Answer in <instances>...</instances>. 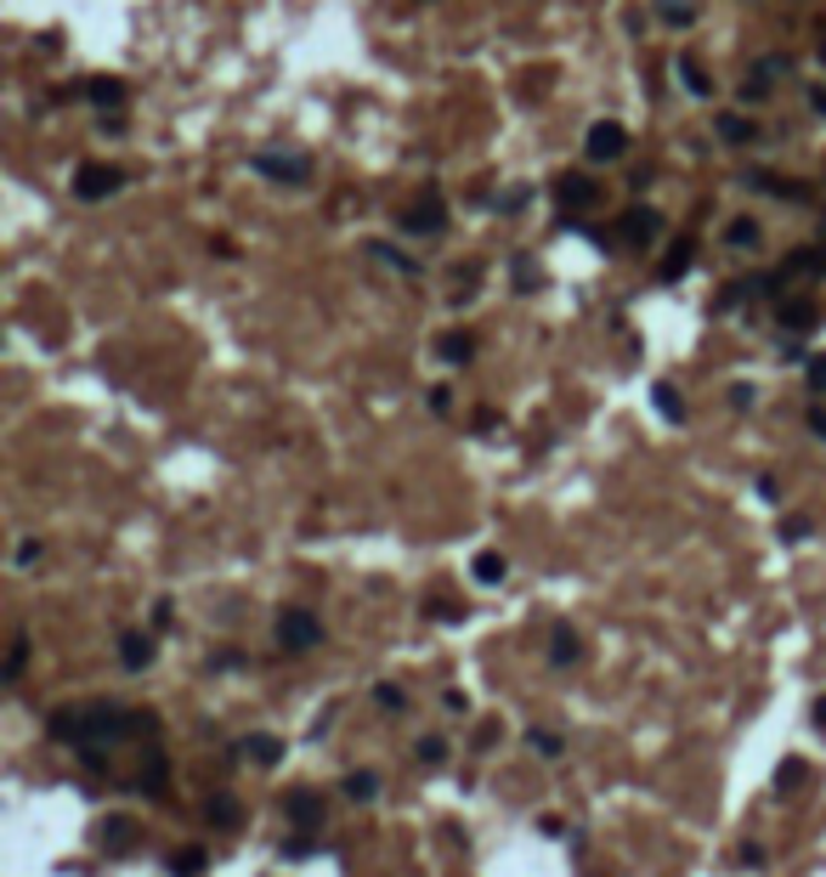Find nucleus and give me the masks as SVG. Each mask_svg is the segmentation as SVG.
I'll return each instance as SVG.
<instances>
[{
  "instance_id": "obj_18",
  "label": "nucleus",
  "mask_w": 826,
  "mask_h": 877,
  "mask_svg": "<svg viewBox=\"0 0 826 877\" xmlns=\"http://www.w3.org/2000/svg\"><path fill=\"white\" fill-rule=\"evenodd\" d=\"M651 403H657V414H662V419H686V403L673 397V385H657Z\"/></svg>"
},
{
  "instance_id": "obj_24",
  "label": "nucleus",
  "mask_w": 826,
  "mask_h": 877,
  "mask_svg": "<svg viewBox=\"0 0 826 877\" xmlns=\"http://www.w3.org/2000/svg\"><path fill=\"white\" fill-rule=\"evenodd\" d=\"M719 136H724V142H747V136H753V125H747L742 114H719Z\"/></svg>"
},
{
  "instance_id": "obj_4",
  "label": "nucleus",
  "mask_w": 826,
  "mask_h": 877,
  "mask_svg": "<svg viewBox=\"0 0 826 877\" xmlns=\"http://www.w3.org/2000/svg\"><path fill=\"white\" fill-rule=\"evenodd\" d=\"M595 199H600V187L583 176V170H566V176L555 181V205H561V210H589Z\"/></svg>"
},
{
  "instance_id": "obj_22",
  "label": "nucleus",
  "mask_w": 826,
  "mask_h": 877,
  "mask_svg": "<svg viewBox=\"0 0 826 877\" xmlns=\"http://www.w3.org/2000/svg\"><path fill=\"white\" fill-rule=\"evenodd\" d=\"M679 80H686V91H691V96H708V91H713V80H708V74H702V69H697L691 58L679 63Z\"/></svg>"
},
{
  "instance_id": "obj_29",
  "label": "nucleus",
  "mask_w": 826,
  "mask_h": 877,
  "mask_svg": "<svg viewBox=\"0 0 826 877\" xmlns=\"http://www.w3.org/2000/svg\"><path fill=\"white\" fill-rule=\"evenodd\" d=\"M526 742H532V748H539V753H561V737H550V730H532V737H526Z\"/></svg>"
},
{
  "instance_id": "obj_1",
  "label": "nucleus",
  "mask_w": 826,
  "mask_h": 877,
  "mask_svg": "<svg viewBox=\"0 0 826 877\" xmlns=\"http://www.w3.org/2000/svg\"><path fill=\"white\" fill-rule=\"evenodd\" d=\"M317 640H323V623L306 606H283L278 612V646L283 651H312Z\"/></svg>"
},
{
  "instance_id": "obj_21",
  "label": "nucleus",
  "mask_w": 826,
  "mask_h": 877,
  "mask_svg": "<svg viewBox=\"0 0 826 877\" xmlns=\"http://www.w3.org/2000/svg\"><path fill=\"white\" fill-rule=\"evenodd\" d=\"M782 323H787V328H809V323H815V306H809V301H782Z\"/></svg>"
},
{
  "instance_id": "obj_10",
  "label": "nucleus",
  "mask_w": 826,
  "mask_h": 877,
  "mask_svg": "<svg viewBox=\"0 0 826 877\" xmlns=\"http://www.w3.org/2000/svg\"><path fill=\"white\" fill-rule=\"evenodd\" d=\"M142 793H148V798H165V753H148V759H142Z\"/></svg>"
},
{
  "instance_id": "obj_17",
  "label": "nucleus",
  "mask_w": 826,
  "mask_h": 877,
  "mask_svg": "<svg viewBox=\"0 0 826 877\" xmlns=\"http://www.w3.org/2000/svg\"><path fill=\"white\" fill-rule=\"evenodd\" d=\"M29 662V635H12V651H7V668H0V679H18Z\"/></svg>"
},
{
  "instance_id": "obj_2",
  "label": "nucleus",
  "mask_w": 826,
  "mask_h": 877,
  "mask_svg": "<svg viewBox=\"0 0 826 877\" xmlns=\"http://www.w3.org/2000/svg\"><path fill=\"white\" fill-rule=\"evenodd\" d=\"M583 154H589L595 165L623 159V154H628V130H623L617 119H595V125H589V136H583Z\"/></svg>"
},
{
  "instance_id": "obj_6",
  "label": "nucleus",
  "mask_w": 826,
  "mask_h": 877,
  "mask_svg": "<svg viewBox=\"0 0 826 877\" xmlns=\"http://www.w3.org/2000/svg\"><path fill=\"white\" fill-rule=\"evenodd\" d=\"M448 227V210H442V199H419L414 210H402V232H414V238H425V232H442Z\"/></svg>"
},
{
  "instance_id": "obj_26",
  "label": "nucleus",
  "mask_w": 826,
  "mask_h": 877,
  "mask_svg": "<svg viewBox=\"0 0 826 877\" xmlns=\"http://www.w3.org/2000/svg\"><path fill=\"white\" fill-rule=\"evenodd\" d=\"M662 23H673V29H691V23H697V12L686 7V0H662Z\"/></svg>"
},
{
  "instance_id": "obj_15",
  "label": "nucleus",
  "mask_w": 826,
  "mask_h": 877,
  "mask_svg": "<svg viewBox=\"0 0 826 877\" xmlns=\"http://www.w3.org/2000/svg\"><path fill=\"white\" fill-rule=\"evenodd\" d=\"M686 272H691V243H673V250H668V261H662V283L686 278Z\"/></svg>"
},
{
  "instance_id": "obj_11",
  "label": "nucleus",
  "mask_w": 826,
  "mask_h": 877,
  "mask_svg": "<svg viewBox=\"0 0 826 877\" xmlns=\"http://www.w3.org/2000/svg\"><path fill=\"white\" fill-rule=\"evenodd\" d=\"M170 871H176V877H205V871H210V855H205V849H176V855H170Z\"/></svg>"
},
{
  "instance_id": "obj_5",
  "label": "nucleus",
  "mask_w": 826,
  "mask_h": 877,
  "mask_svg": "<svg viewBox=\"0 0 826 877\" xmlns=\"http://www.w3.org/2000/svg\"><path fill=\"white\" fill-rule=\"evenodd\" d=\"M283 815L295 821L301 833H317V826H323V798H317L312 787H295V793L283 798Z\"/></svg>"
},
{
  "instance_id": "obj_32",
  "label": "nucleus",
  "mask_w": 826,
  "mask_h": 877,
  "mask_svg": "<svg viewBox=\"0 0 826 877\" xmlns=\"http://www.w3.org/2000/svg\"><path fill=\"white\" fill-rule=\"evenodd\" d=\"M809 114H815V119H826V85H820V91L809 85Z\"/></svg>"
},
{
  "instance_id": "obj_7",
  "label": "nucleus",
  "mask_w": 826,
  "mask_h": 877,
  "mask_svg": "<svg viewBox=\"0 0 826 877\" xmlns=\"http://www.w3.org/2000/svg\"><path fill=\"white\" fill-rule=\"evenodd\" d=\"M662 232V216L651 210V205H640V210H628L623 216V238H635V243H651Z\"/></svg>"
},
{
  "instance_id": "obj_12",
  "label": "nucleus",
  "mask_w": 826,
  "mask_h": 877,
  "mask_svg": "<svg viewBox=\"0 0 826 877\" xmlns=\"http://www.w3.org/2000/svg\"><path fill=\"white\" fill-rule=\"evenodd\" d=\"M205 821H210V826H238V798H232V793H216V798L205 804Z\"/></svg>"
},
{
  "instance_id": "obj_16",
  "label": "nucleus",
  "mask_w": 826,
  "mask_h": 877,
  "mask_svg": "<svg viewBox=\"0 0 826 877\" xmlns=\"http://www.w3.org/2000/svg\"><path fill=\"white\" fill-rule=\"evenodd\" d=\"M255 165H261L266 176H278V181H301V176H306L301 159H255Z\"/></svg>"
},
{
  "instance_id": "obj_25",
  "label": "nucleus",
  "mask_w": 826,
  "mask_h": 877,
  "mask_svg": "<svg viewBox=\"0 0 826 877\" xmlns=\"http://www.w3.org/2000/svg\"><path fill=\"white\" fill-rule=\"evenodd\" d=\"M470 352H475L470 334H448V340H442V363H470Z\"/></svg>"
},
{
  "instance_id": "obj_27",
  "label": "nucleus",
  "mask_w": 826,
  "mask_h": 877,
  "mask_svg": "<svg viewBox=\"0 0 826 877\" xmlns=\"http://www.w3.org/2000/svg\"><path fill=\"white\" fill-rule=\"evenodd\" d=\"M798 782H804V759H787V764H782V775H775V787H782V793H793Z\"/></svg>"
},
{
  "instance_id": "obj_30",
  "label": "nucleus",
  "mask_w": 826,
  "mask_h": 877,
  "mask_svg": "<svg viewBox=\"0 0 826 877\" xmlns=\"http://www.w3.org/2000/svg\"><path fill=\"white\" fill-rule=\"evenodd\" d=\"M442 753H448V742H442V737H425V742H419V759H430V764L442 759Z\"/></svg>"
},
{
  "instance_id": "obj_34",
  "label": "nucleus",
  "mask_w": 826,
  "mask_h": 877,
  "mask_svg": "<svg viewBox=\"0 0 826 877\" xmlns=\"http://www.w3.org/2000/svg\"><path fill=\"white\" fill-rule=\"evenodd\" d=\"M815 719H820V724H826V697H820V702H815Z\"/></svg>"
},
{
  "instance_id": "obj_23",
  "label": "nucleus",
  "mask_w": 826,
  "mask_h": 877,
  "mask_svg": "<svg viewBox=\"0 0 826 877\" xmlns=\"http://www.w3.org/2000/svg\"><path fill=\"white\" fill-rule=\"evenodd\" d=\"M550 662H577V640H572V628H555V640H550Z\"/></svg>"
},
{
  "instance_id": "obj_20",
  "label": "nucleus",
  "mask_w": 826,
  "mask_h": 877,
  "mask_svg": "<svg viewBox=\"0 0 826 877\" xmlns=\"http://www.w3.org/2000/svg\"><path fill=\"white\" fill-rule=\"evenodd\" d=\"M504 555H475V583H504Z\"/></svg>"
},
{
  "instance_id": "obj_33",
  "label": "nucleus",
  "mask_w": 826,
  "mask_h": 877,
  "mask_svg": "<svg viewBox=\"0 0 826 877\" xmlns=\"http://www.w3.org/2000/svg\"><path fill=\"white\" fill-rule=\"evenodd\" d=\"M809 385H815V391H826V357L809 363Z\"/></svg>"
},
{
  "instance_id": "obj_35",
  "label": "nucleus",
  "mask_w": 826,
  "mask_h": 877,
  "mask_svg": "<svg viewBox=\"0 0 826 877\" xmlns=\"http://www.w3.org/2000/svg\"><path fill=\"white\" fill-rule=\"evenodd\" d=\"M820 58H826V52H820Z\"/></svg>"
},
{
  "instance_id": "obj_19",
  "label": "nucleus",
  "mask_w": 826,
  "mask_h": 877,
  "mask_svg": "<svg viewBox=\"0 0 826 877\" xmlns=\"http://www.w3.org/2000/svg\"><path fill=\"white\" fill-rule=\"evenodd\" d=\"M724 238H731L736 250H753V243H759V221H747V216H742V221H731V227H724Z\"/></svg>"
},
{
  "instance_id": "obj_9",
  "label": "nucleus",
  "mask_w": 826,
  "mask_h": 877,
  "mask_svg": "<svg viewBox=\"0 0 826 877\" xmlns=\"http://www.w3.org/2000/svg\"><path fill=\"white\" fill-rule=\"evenodd\" d=\"M238 753L255 759V764H278V759H283V742H278V737H244V742H238Z\"/></svg>"
},
{
  "instance_id": "obj_14",
  "label": "nucleus",
  "mask_w": 826,
  "mask_h": 877,
  "mask_svg": "<svg viewBox=\"0 0 826 877\" xmlns=\"http://www.w3.org/2000/svg\"><path fill=\"white\" fill-rule=\"evenodd\" d=\"M374 793H379V775H374V770H357V775H346V798L368 804Z\"/></svg>"
},
{
  "instance_id": "obj_28",
  "label": "nucleus",
  "mask_w": 826,
  "mask_h": 877,
  "mask_svg": "<svg viewBox=\"0 0 826 877\" xmlns=\"http://www.w3.org/2000/svg\"><path fill=\"white\" fill-rule=\"evenodd\" d=\"M125 838H130V826H125V821H108V826H103V844H108V849H119Z\"/></svg>"
},
{
  "instance_id": "obj_3",
  "label": "nucleus",
  "mask_w": 826,
  "mask_h": 877,
  "mask_svg": "<svg viewBox=\"0 0 826 877\" xmlns=\"http://www.w3.org/2000/svg\"><path fill=\"white\" fill-rule=\"evenodd\" d=\"M119 187H125V170H114V165H85V170L74 176V199L96 205V199H108V192H119Z\"/></svg>"
},
{
  "instance_id": "obj_31",
  "label": "nucleus",
  "mask_w": 826,
  "mask_h": 877,
  "mask_svg": "<svg viewBox=\"0 0 826 877\" xmlns=\"http://www.w3.org/2000/svg\"><path fill=\"white\" fill-rule=\"evenodd\" d=\"M782 539H787V544H798V539H809V521H787V526H782Z\"/></svg>"
},
{
  "instance_id": "obj_8",
  "label": "nucleus",
  "mask_w": 826,
  "mask_h": 877,
  "mask_svg": "<svg viewBox=\"0 0 826 877\" xmlns=\"http://www.w3.org/2000/svg\"><path fill=\"white\" fill-rule=\"evenodd\" d=\"M119 662H125V668H148V662H154V635H142V628L119 635Z\"/></svg>"
},
{
  "instance_id": "obj_13",
  "label": "nucleus",
  "mask_w": 826,
  "mask_h": 877,
  "mask_svg": "<svg viewBox=\"0 0 826 877\" xmlns=\"http://www.w3.org/2000/svg\"><path fill=\"white\" fill-rule=\"evenodd\" d=\"M85 96H91V103H103V108H119V103H125V85H119V80H91Z\"/></svg>"
}]
</instances>
